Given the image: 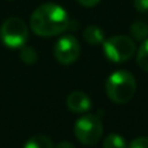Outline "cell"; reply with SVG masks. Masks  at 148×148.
Instances as JSON below:
<instances>
[{"label": "cell", "instance_id": "cell-11", "mask_svg": "<svg viewBox=\"0 0 148 148\" xmlns=\"http://www.w3.org/2000/svg\"><path fill=\"white\" fill-rule=\"evenodd\" d=\"M136 62L140 69L148 72V38L139 47L138 53H136Z\"/></svg>", "mask_w": 148, "mask_h": 148}, {"label": "cell", "instance_id": "cell-6", "mask_svg": "<svg viewBox=\"0 0 148 148\" xmlns=\"http://www.w3.org/2000/svg\"><path fill=\"white\" fill-rule=\"evenodd\" d=\"M53 53L60 64H73L79 56V43L75 36L64 35L56 42Z\"/></svg>", "mask_w": 148, "mask_h": 148}, {"label": "cell", "instance_id": "cell-2", "mask_svg": "<svg viewBox=\"0 0 148 148\" xmlns=\"http://www.w3.org/2000/svg\"><path fill=\"white\" fill-rule=\"evenodd\" d=\"M136 91L135 77L126 70H117L112 73L105 83V92L108 97L116 104L129 103Z\"/></svg>", "mask_w": 148, "mask_h": 148}, {"label": "cell", "instance_id": "cell-15", "mask_svg": "<svg viewBox=\"0 0 148 148\" xmlns=\"http://www.w3.org/2000/svg\"><path fill=\"white\" fill-rule=\"evenodd\" d=\"M134 8L140 13H148V0H134Z\"/></svg>", "mask_w": 148, "mask_h": 148}, {"label": "cell", "instance_id": "cell-5", "mask_svg": "<svg viewBox=\"0 0 148 148\" xmlns=\"http://www.w3.org/2000/svg\"><path fill=\"white\" fill-rule=\"evenodd\" d=\"M74 135L84 146H94L103 135V123L97 116L84 114L74 123Z\"/></svg>", "mask_w": 148, "mask_h": 148}, {"label": "cell", "instance_id": "cell-12", "mask_svg": "<svg viewBox=\"0 0 148 148\" xmlns=\"http://www.w3.org/2000/svg\"><path fill=\"white\" fill-rule=\"evenodd\" d=\"M104 148H127L125 138L118 134H109L104 140Z\"/></svg>", "mask_w": 148, "mask_h": 148}, {"label": "cell", "instance_id": "cell-3", "mask_svg": "<svg viewBox=\"0 0 148 148\" xmlns=\"http://www.w3.org/2000/svg\"><path fill=\"white\" fill-rule=\"evenodd\" d=\"M135 43L126 35H114L103 42L104 55L112 62H125L135 53Z\"/></svg>", "mask_w": 148, "mask_h": 148}, {"label": "cell", "instance_id": "cell-4", "mask_svg": "<svg viewBox=\"0 0 148 148\" xmlns=\"http://www.w3.org/2000/svg\"><path fill=\"white\" fill-rule=\"evenodd\" d=\"M29 36V27L25 21L18 17H10L0 27V39L8 48H21L25 46Z\"/></svg>", "mask_w": 148, "mask_h": 148}, {"label": "cell", "instance_id": "cell-16", "mask_svg": "<svg viewBox=\"0 0 148 148\" xmlns=\"http://www.w3.org/2000/svg\"><path fill=\"white\" fill-rule=\"evenodd\" d=\"M81 5L83 7H87V8H91V7H95L100 3V0H77Z\"/></svg>", "mask_w": 148, "mask_h": 148}, {"label": "cell", "instance_id": "cell-1", "mask_svg": "<svg viewBox=\"0 0 148 148\" xmlns=\"http://www.w3.org/2000/svg\"><path fill=\"white\" fill-rule=\"evenodd\" d=\"M69 26L68 12L59 4L46 3L33 12L30 27L39 36H55L64 33Z\"/></svg>", "mask_w": 148, "mask_h": 148}, {"label": "cell", "instance_id": "cell-14", "mask_svg": "<svg viewBox=\"0 0 148 148\" xmlns=\"http://www.w3.org/2000/svg\"><path fill=\"white\" fill-rule=\"evenodd\" d=\"M127 148H148V138H135L130 142Z\"/></svg>", "mask_w": 148, "mask_h": 148}, {"label": "cell", "instance_id": "cell-7", "mask_svg": "<svg viewBox=\"0 0 148 148\" xmlns=\"http://www.w3.org/2000/svg\"><path fill=\"white\" fill-rule=\"evenodd\" d=\"M66 105L74 113H84L91 108V99L81 91H73L66 99Z\"/></svg>", "mask_w": 148, "mask_h": 148}, {"label": "cell", "instance_id": "cell-10", "mask_svg": "<svg viewBox=\"0 0 148 148\" xmlns=\"http://www.w3.org/2000/svg\"><path fill=\"white\" fill-rule=\"evenodd\" d=\"M130 33L136 40H142L148 36V25L143 21H135L130 27Z\"/></svg>", "mask_w": 148, "mask_h": 148}, {"label": "cell", "instance_id": "cell-8", "mask_svg": "<svg viewBox=\"0 0 148 148\" xmlns=\"http://www.w3.org/2000/svg\"><path fill=\"white\" fill-rule=\"evenodd\" d=\"M83 36L84 40L87 42L91 46H97V44H101L105 40V35L104 31L96 25H90L84 29L83 31Z\"/></svg>", "mask_w": 148, "mask_h": 148}, {"label": "cell", "instance_id": "cell-13", "mask_svg": "<svg viewBox=\"0 0 148 148\" xmlns=\"http://www.w3.org/2000/svg\"><path fill=\"white\" fill-rule=\"evenodd\" d=\"M20 57H21V60H22L25 64L31 65V64H34V62L36 61V57H38V55H36L35 49H34L33 47H30V46H22L20 48Z\"/></svg>", "mask_w": 148, "mask_h": 148}, {"label": "cell", "instance_id": "cell-17", "mask_svg": "<svg viewBox=\"0 0 148 148\" xmlns=\"http://www.w3.org/2000/svg\"><path fill=\"white\" fill-rule=\"evenodd\" d=\"M56 148H75V147H74L70 142L64 140V142H60V143L56 146Z\"/></svg>", "mask_w": 148, "mask_h": 148}, {"label": "cell", "instance_id": "cell-9", "mask_svg": "<svg viewBox=\"0 0 148 148\" xmlns=\"http://www.w3.org/2000/svg\"><path fill=\"white\" fill-rule=\"evenodd\" d=\"M23 148H53L52 140L46 135H34L25 143Z\"/></svg>", "mask_w": 148, "mask_h": 148}]
</instances>
